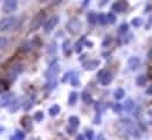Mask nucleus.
Returning a JSON list of instances; mask_svg holds the SVG:
<instances>
[{"label": "nucleus", "mask_w": 152, "mask_h": 140, "mask_svg": "<svg viewBox=\"0 0 152 140\" xmlns=\"http://www.w3.org/2000/svg\"><path fill=\"white\" fill-rule=\"evenodd\" d=\"M21 71H22V66H21V64H15V66H12V67H11V69L8 70V72H7L8 79H9V81H14V79L18 77V75H19Z\"/></svg>", "instance_id": "7"}, {"label": "nucleus", "mask_w": 152, "mask_h": 140, "mask_svg": "<svg viewBox=\"0 0 152 140\" xmlns=\"http://www.w3.org/2000/svg\"><path fill=\"white\" fill-rule=\"evenodd\" d=\"M128 9V2L124 1V0H120L117 2H115L112 5V11L115 12H118V13H123Z\"/></svg>", "instance_id": "9"}, {"label": "nucleus", "mask_w": 152, "mask_h": 140, "mask_svg": "<svg viewBox=\"0 0 152 140\" xmlns=\"http://www.w3.org/2000/svg\"><path fill=\"white\" fill-rule=\"evenodd\" d=\"M58 24H59V16H58V15H54V16H52L50 19H48V20L45 22V25H43V31H45V33L49 34V33L56 27Z\"/></svg>", "instance_id": "4"}, {"label": "nucleus", "mask_w": 152, "mask_h": 140, "mask_svg": "<svg viewBox=\"0 0 152 140\" xmlns=\"http://www.w3.org/2000/svg\"><path fill=\"white\" fill-rule=\"evenodd\" d=\"M77 97H79L77 92H71V94L69 95V99H68L69 104H70V105H74V104H75V103L77 102Z\"/></svg>", "instance_id": "16"}, {"label": "nucleus", "mask_w": 152, "mask_h": 140, "mask_svg": "<svg viewBox=\"0 0 152 140\" xmlns=\"http://www.w3.org/2000/svg\"><path fill=\"white\" fill-rule=\"evenodd\" d=\"M60 113V106L58 104L53 105L50 109H49V114L52 116V117H54V116H56V114H59Z\"/></svg>", "instance_id": "13"}, {"label": "nucleus", "mask_w": 152, "mask_h": 140, "mask_svg": "<svg viewBox=\"0 0 152 140\" xmlns=\"http://www.w3.org/2000/svg\"><path fill=\"white\" fill-rule=\"evenodd\" d=\"M114 110H115V112H120L122 110V106L121 104H116V105H114Z\"/></svg>", "instance_id": "31"}, {"label": "nucleus", "mask_w": 152, "mask_h": 140, "mask_svg": "<svg viewBox=\"0 0 152 140\" xmlns=\"http://www.w3.org/2000/svg\"><path fill=\"white\" fill-rule=\"evenodd\" d=\"M88 21H89L90 24H92V25H94V24L97 21V15H96L95 13H92V12H91V13H89V14H88Z\"/></svg>", "instance_id": "22"}, {"label": "nucleus", "mask_w": 152, "mask_h": 140, "mask_svg": "<svg viewBox=\"0 0 152 140\" xmlns=\"http://www.w3.org/2000/svg\"><path fill=\"white\" fill-rule=\"evenodd\" d=\"M149 74H150V75H151V78H152V68L150 70H149Z\"/></svg>", "instance_id": "41"}, {"label": "nucleus", "mask_w": 152, "mask_h": 140, "mask_svg": "<svg viewBox=\"0 0 152 140\" xmlns=\"http://www.w3.org/2000/svg\"><path fill=\"white\" fill-rule=\"evenodd\" d=\"M7 44H8V39L7 37H4V36H0V49L1 48H5Z\"/></svg>", "instance_id": "24"}, {"label": "nucleus", "mask_w": 152, "mask_h": 140, "mask_svg": "<svg viewBox=\"0 0 152 140\" xmlns=\"http://www.w3.org/2000/svg\"><path fill=\"white\" fill-rule=\"evenodd\" d=\"M59 71H60V67H59L58 62L55 61L54 63L50 64L49 69L47 70L46 76H47L48 81H55V78H56V76H58V74H59Z\"/></svg>", "instance_id": "6"}, {"label": "nucleus", "mask_w": 152, "mask_h": 140, "mask_svg": "<svg viewBox=\"0 0 152 140\" xmlns=\"http://www.w3.org/2000/svg\"><path fill=\"white\" fill-rule=\"evenodd\" d=\"M71 83H73V85H77L79 84V79H77V76L76 75H74L73 77H71Z\"/></svg>", "instance_id": "29"}, {"label": "nucleus", "mask_w": 152, "mask_h": 140, "mask_svg": "<svg viewBox=\"0 0 152 140\" xmlns=\"http://www.w3.org/2000/svg\"><path fill=\"white\" fill-rule=\"evenodd\" d=\"M45 19H46V13H45L43 11H40V12L33 18V20H32V22H30V31H36V29H39V28L41 27V25L43 24Z\"/></svg>", "instance_id": "3"}, {"label": "nucleus", "mask_w": 152, "mask_h": 140, "mask_svg": "<svg viewBox=\"0 0 152 140\" xmlns=\"http://www.w3.org/2000/svg\"><path fill=\"white\" fill-rule=\"evenodd\" d=\"M39 1H40V2H47L48 0H39Z\"/></svg>", "instance_id": "42"}, {"label": "nucleus", "mask_w": 152, "mask_h": 140, "mask_svg": "<svg viewBox=\"0 0 152 140\" xmlns=\"http://www.w3.org/2000/svg\"><path fill=\"white\" fill-rule=\"evenodd\" d=\"M128 66L131 70H137L140 66V60L138 57H130L128 61Z\"/></svg>", "instance_id": "11"}, {"label": "nucleus", "mask_w": 152, "mask_h": 140, "mask_svg": "<svg viewBox=\"0 0 152 140\" xmlns=\"http://www.w3.org/2000/svg\"><path fill=\"white\" fill-rule=\"evenodd\" d=\"M18 7V0H5L4 1V12L6 13H12L17 9Z\"/></svg>", "instance_id": "8"}, {"label": "nucleus", "mask_w": 152, "mask_h": 140, "mask_svg": "<svg viewBox=\"0 0 152 140\" xmlns=\"http://www.w3.org/2000/svg\"><path fill=\"white\" fill-rule=\"evenodd\" d=\"M89 1H90V0H84V2H83V6H87V5L89 4Z\"/></svg>", "instance_id": "39"}, {"label": "nucleus", "mask_w": 152, "mask_h": 140, "mask_svg": "<svg viewBox=\"0 0 152 140\" xmlns=\"http://www.w3.org/2000/svg\"><path fill=\"white\" fill-rule=\"evenodd\" d=\"M97 140H105V138H104V136H103V134H98Z\"/></svg>", "instance_id": "35"}, {"label": "nucleus", "mask_w": 152, "mask_h": 140, "mask_svg": "<svg viewBox=\"0 0 152 140\" xmlns=\"http://www.w3.org/2000/svg\"><path fill=\"white\" fill-rule=\"evenodd\" d=\"M21 26V20L17 16H9L0 20V32H12L19 29Z\"/></svg>", "instance_id": "1"}, {"label": "nucleus", "mask_w": 152, "mask_h": 140, "mask_svg": "<svg viewBox=\"0 0 152 140\" xmlns=\"http://www.w3.org/2000/svg\"><path fill=\"white\" fill-rule=\"evenodd\" d=\"M4 103H7V105L11 103V96L9 95H6V97H2V99L0 101V105L4 106Z\"/></svg>", "instance_id": "26"}, {"label": "nucleus", "mask_w": 152, "mask_h": 140, "mask_svg": "<svg viewBox=\"0 0 152 140\" xmlns=\"http://www.w3.org/2000/svg\"><path fill=\"white\" fill-rule=\"evenodd\" d=\"M66 28H67V31H68L70 34L76 35L80 33V31H81V28H82V24H81V21H80L79 19L73 18V19H70V20L67 22Z\"/></svg>", "instance_id": "2"}, {"label": "nucleus", "mask_w": 152, "mask_h": 140, "mask_svg": "<svg viewBox=\"0 0 152 140\" xmlns=\"http://www.w3.org/2000/svg\"><path fill=\"white\" fill-rule=\"evenodd\" d=\"M98 66H99V61L98 60H89V61H87V62L83 63L84 70H88V71L96 69Z\"/></svg>", "instance_id": "10"}, {"label": "nucleus", "mask_w": 152, "mask_h": 140, "mask_svg": "<svg viewBox=\"0 0 152 140\" xmlns=\"http://www.w3.org/2000/svg\"><path fill=\"white\" fill-rule=\"evenodd\" d=\"M76 140H84V137H83L82 134H80V136H77V138H76Z\"/></svg>", "instance_id": "37"}, {"label": "nucleus", "mask_w": 152, "mask_h": 140, "mask_svg": "<svg viewBox=\"0 0 152 140\" xmlns=\"http://www.w3.org/2000/svg\"><path fill=\"white\" fill-rule=\"evenodd\" d=\"M148 55H149V57H150V59L152 60V48L150 49V50H149V54H148Z\"/></svg>", "instance_id": "38"}, {"label": "nucleus", "mask_w": 152, "mask_h": 140, "mask_svg": "<svg viewBox=\"0 0 152 140\" xmlns=\"http://www.w3.org/2000/svg\"><path fill=\"white\" fill-rule=\"evenodd\" d=\"M128 28H129V26H128L126 24H123L121 27H120V29H118V33H120V34L126 33V32H128Z\"/></svg>", "instance_id": "27"}, {"label": "nucleus", "mask_w": 152, "mask_h": 140, "mask_svg": "<svg viewBox=\"0 0 152 140\" xmlns=\"http://www.w3.org/2000/svg\"><path fill=\"white\" fill-rule=\"evenodd\" d=\"M111 42H112V37H110V36H107V37L104 39V41H103L102 46H103V47H108V46H109Z\"/></svg>", "instance_id": "28"}, {"label": "nucleus", "mask_w": 152, "mask_h": 140, "mask_svg": "<svg viewBox=\"0 0 152 140\" xmlns=\"http://www.w3.org/2000/svg\"><path fill=\"white\" fill-rule=\"evenodd\" d=\"M146 77L144 76V75H140V76H138L137 77V79H136V82H137V85H139V86H144L145 84H146Z\"/></svg>", "instance_id": "14"}, {"label": "nucleus", "mask_w": 152, "mask_h": 140, "mask_svg": "<svg viewBox=\"0 0 152 140\" xmlns=\"http://www.w3.org/2000/svg\"><path fill=\"white\" fill-rule=\"evenodd\" d=\"M124 95H125V92H124V90H123L122 88H118V89L115 91V98H116V99H122V98L124 97Z\"/></svg>", "instance_id": "18"}, {"label": "nucleus", "mask_w": 152, "mask_h": 140, "mask_svg": "<svg viewBox=\"0 0 152 140\" xmlns=\"http://www.w3.org/2000/svg\"><path fill=\"white\" fill-rule=\"evenodd\" d=\"M13 138H14V140H24L25 139V133L21 131H17Z\"/></svg>", "instance_id": "21"}, {"label": "nucleus", "mask_w": 152, "mask_h": 140, "mask_svg": "<svg viewBox=\"0 0 152 140\" xmlns=\"http://www.w3.org/2000/svg\"><path fill=\"white\" fill-rule=\"evenodd\" d=\"M43 119V113L41 111H37L35 114H34V120L35 121H41Z\"/></svg>", "instance_id": "25"}, {"label": "nucleus", "mask_w": 152, "mask_h": 140, "mask_svg": "<svg viewBox=\"0 0 152 140\" xmlns=\"http://www.w3.org/2000/svg\"><path fill=\"white\" fill-rule=\"evenodd\" d=\"M4 90H5V88H4V85H2V82L0 81V94H1Z\"/></svg>", "instance_id": "36"}, {"label": "nucleus", "mask_w": 152, "mask_h": 140, "mask_svg": "<svg viewBox=\"0 0 152 140\" xmlns=\"http://www.w3.org/2000/svg\"><path fill=\"white\" fill-rule=\"evenodd\" d=\"M133 107H135V104H133V102H132L131 99H128V101L125 102V104H124V109H125V111H126V112L132 111V110H133Z\"/></svg>", "instance_id": "15"}, {"label": "nucleus", "mask_w": 152, "mask_h": 140, "mask_svg": "<svg viewBox=\"0 0 152 140\" xmlns=\"http://www.w3.org/2000/svg\"><path fill=\"white\" fill-rule=\"evenodd\" d=\"M143 25V20L140 19V18H135L133 20H132V26H135V27H140Z\"/></svg>", "instance_id": "23"}, {"label": "nucleus", "mask_w": 152, "mask_h": 140, "mask_svg": "<svg viewBox=\"0 0 152 140\" xmlns=\"http://www.w3.org/2000/svg\"><path fill=\"white\" fill-rule=\"evenodd\" d=\"M107 20H108V22H109V24L114 25V24L116 22V15H115L114 13H109V14L107 15Z\"/></svg>", "instance_id": "20"}, {"label": "nucleus", "mask_w": 152, "mask_h": 140, "mask_svg": "<svg viewBox=\"0 0 152 140\" xmlns=\"http://www.w3.org/2000/svg\"><path fill=\"white\" fill-rule=\"evenodd\" d=\"M109 0H101V2H99V6H104V5H107V2H108Z\"/></svg>", "instance_id": "34"}, {"label": "nucleus", "mask_w": 152, "mask_h": 140, "mask_svg": "<svg viewBox=\"0 0 152 140\" xmlns=\"http://www.w3.org/2000/svg\"><path fill=\"white\" fill-rule=\"evenodd\" d=\"M82 101H83L86 104L92 103V98H91V96L88 92H83V94H82Z\"/></svg>", "instance_id": "17"}, {"label": "nucleus", "mask_w": 152, "mask_h": 140, "mask_svg": "<svg viewBox=\"0 0 152 140\" xmlns=\"http://www.w3.org/2000/svg\"><path fill=\"white\" fill-rule=\"evenodd\" d=\"M69 124H70L71 127L76 129L79 126V124H80V119L77 117H75V116H71V117H69Z\"/></svg>", "instance_id": "12"}, {"label": "nucleus", "mask_w": 152, "mask_h": 140, "mask_svg": "<svg viewBox=\"0 0 152 140\" xmlns=\"http://www.w3.org/2000/svg\"><path fill=\"white\" fill-rule=\"evenodd\" d=\"M146 94H148V95H151L152 96V85H150V86L146 89Z\"/></svg>", "instance_id": "33"}, {"label": "nucleus", "mask_w": 152, "mask_h": 140, "mask_svg": "<svg viewBox=\"0 0 152 140\" xmlns=\"http://www.w3.org/2000/svg\"><path fill=\"white\" fill-rule=\"evenodd\" d=\"M151 27H152V15L150 16L149 22H148V25H146V29H149V28H151Z\"/></svg>", "instance_id": "32"}, {"label": "nucleus", "mask_w": 152, "mask_h": 140, "mask_svg": "<svg viewBox=\"0 0 152 140\" xmlns=\"http://www.w3.org/2000/svg\"><path fill=\"white\" fill-rule=\"evenodd\" d=\"M54 1V4H59V2H61L62 0H53Z\"/></svg>", "instance_id": "40"}, {"label": "nucleus", "mask_w": 152, "mask_h": 140, "mask_svg": "<svg viewBox=\"0 0 152 140\" xmlns=\"http://www.w3.org/2000/svg\"><path fill=\"white\" fill-rule=\"evenodd\" d=\"M97 77H98V81L102 83V85H108L112 81V74L108 70H101L98 72Z\"/></svg>", "instance_id": "5"}, {"label": "nucleus", "mask_w": 152, "mask_h": 140, "mask_svg": "<svg viewBox=\"0 0 152 140\" xmlns=\"http://www.w3.org/2000/svg\"><path fill=\"white\" fill-rule=\"evenodd\" d=\"M97 21L101 24V25H107L108 24V20H107V15L105 14H99L98 16H97Z\"/></svg>", "instance_id": "19"}, {"label": "nucleus", "mask_w": 152, "mask_h": 140, "mask_svg": "<svg viewBox=\"0 0 152 140\" xmlns=\"http://www.w3.org/2000/svg\"><path fill=\"white\" fill-rule=\"evenodd\" d=\"M86 136H87V138H88L89 140H92V139H94V132H92V131H87Z\"/></svg>", "instance_id": "30"}]
</instances>
